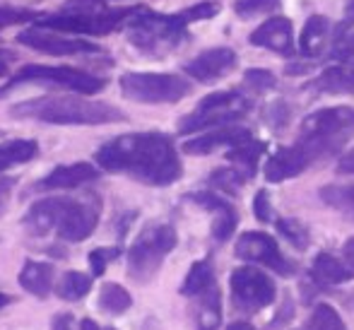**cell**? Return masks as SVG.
Masks as SVG:
<instances>
[{
	"instance_id": "cell-8",
	"label": "cell",
	"mask_w": 354,
	"mask_h": 330,
	"mask_svg": "<svg viewBox=\"0 0 354 330\" xmlns=\"http://www.w3.org/2000/svg\"><path fill=\"white\" fill-rule=\"evenodd\" d=\"M29 82L51 84V87H63L68 92H80V94H94L106 87V80L94 73H84V70L66 68V66H39V63H34V66H22L17 73L10 75L8 82L0 87V99L8 97L15 87Z\"/></svg>"
},
{
	"instance_id": "cell-11",
	"label": "cell",
	"mask_w": 354,
	"mask_h": 330,
	"mask_svg": "<svg viewBox=\"0 0 354 330\" xmlns=\"http://www.w3.org/2000/svg\"><path fill=\"white\" fill-rule=\"evenodd\" d=\"M229 292H232V306L241 316H253L275 304L277 287L275 279L266 275L261 268L241 265L229 275Z\"/></svg>"
},
{
	"instance_id": "cell-51",
	"label": "cell",
	"mask_w": 354,
	"mask_h": 330,
	"mask_svg": "<svg viewBox=\"0 0 354 330\" xmlns=\"http://www.w3.org/2000/svg\"><path fill=\"white\" fill-rule=\"evenodd\" d=\"M12 302H15V299L10 297V294L0 292V309H5V306H8V304H12Z\"/></svg>"
},
{
	"instance_id": "cell-31",
	"label": "cell",
	"mask_w": 354,
	"mask_h": 330,
	"mask_svg": "<svg viewBox=\"0 0 354 330\" xmlns=\"http://www.w3.org/2000/svg\"><path fill=\"white\" fill-rule=\"evenodd\" d=\"M299 330H347V326L330 304H316L311 316Z\"/></svg>"
},
{
	"instance_id": "cell-38",
	"label": "cell",
	"mask_w": 354,
	"mask_h": 330,
	"mask_svg": "<svg viewBox=\"0 0 354 330\" xmlns=\"http://www.w3.org/2000/svg\"><path fill=\"white\" fill-rule=\"evenodd\" d=\"M280 3L282 0H236V3H234V12L246 19V17H253V15L272 12Z\"/></svg>"
},
{
	"instance_id": "cell-49",
	"label": "cell",
	"mask_w": 354,
	"mask_h": 330,
	"mask_svg": "<svg viewBox=\"0 0 354 330\" xmlns=\"http://www.w3.org/2000/svg\"><path fill=\"white\" fill-rule=\"evenodd\" d=\"M80 330H102V328H99V323L92 321V318H82V321H80Z\"/></svg>"
},
{
	"instance_id": "cell-50",
	"label": "cell",
	"mask_w": 354,
	"mask_h": 330,
	"mask_svg": "<svg viewBox=\"0 0 354 330\" xmlns=\"http://www.w3.org/2000/svg\"><path fill=\"white\" fill-rule=\"evenodd\" d=\"M345 15H347V22H345V24L354 22V0H350V3H347V8H345Z\"/></svg>"
},
{
	"instance_id": "cell-9",
	"label": "cell",
	"mask_w": 354,
	"mask_h": 330,
	"mask_svg": "<svg viewBox=\"0 0 354 330\" xmlns=\"http://www.w3.org/2000/svg\"><path fill=\"white\" fill-rule=\"evenodd\" d=\"M248 111H251V102L241 92H232V89H227V92H212L205 99H201L196 111L178 121V133L188 135L198 131H212V128L232 126V123L241 121Z\"/></svg>"
},
{
	"instance_id": "cell-18",
	"label": "cell",
	"mask_w": 354,
	"mask_h": 330,
	"mask_svg": "<svg viewBox=\"0 0 354 330\" xmlns=\"http://www.w3.org/2000/svg\"><path fill=\"white\" fill-rule=\"evenodd\" d=\"M248 42H251L253 46L268 48V51L282 53V56H292L294 53L292 22H289L287 17H270L248 37Z\"/></svg>"
},
{
	"instance_id": "cell-3",
	"label": "cell",
	"mask_w": 354,
	"mask_h": 330,
	"mask_svg": "<svg viewBox=\"0 0 354 330\" xmlns=\"http://www.w3.org/2000/svg\"><path fill=\"white\" fill-rule=\"evenodd\" d=\"M10 116L29 118V121L53 123V126H104V123H123L128 116L111 104L84 99L77 94L61 97H39L19 102L10 109Z\"/></svg>"
},
{
	"instance_id": "cell-27",
	"label": "cell",
	"mask_w": 354,
	"mask_h": 330,
	"mask_svg": "<svg viewBox=\"0 0 354 330\" xmlns=\"http://www.w3.org/2000/svg\"><path fill=\"white\" fill-rule=\"evenodd\" d=\"M39 154L37 140H0V172L24 164Z\"/></svg>"
},
{
	"instance_id": "cell-40",
	"label": "cell",
	"mask_w": 354,
	"mask_h": 330,
	"mask_svg": "<svg viewBox=\"0 0 354 330\" xmlns=\"http://www.w3.org/2000/svg\"><path fill=\"white\" fill-rule=\"evenodd\" d=\"M333 58L345 66H354V32L352 34H340L335 39V46H333Z\"/></svg>"
},
{
	"instance_id": "cell-10",
	"label": "cell",
	"mask_w": 354,
	"mask_h": 330,
	"mask_svg": "<svg viewBox=\"0 0 354 330\" xmlns=\"http://www.w3.org/2000/svg\"><path fill=\"white\" fill-rule=\"evenodd\" d=\"M121 92L138 104H176L191 94V82L171 73H126L121 75Z\"/></svg>"
},
{
	"instance_id": "cell-41",
	"label": "cell",
	"mask_w": 354,
	"mask_h": 330,
	"mask_svg": "<svg viewBox=\"0 0 354 330\" xmlns=\"http://www.w3.org/2000/svg\"><path fill=\"white\" fill-rule=\"evenodd\" d=\"M294 311H297V309H294L292 297L287 294V297L282 299V304H280V309H277V313L272 316V321L266 326V330H280V328H284L294 318Z\"/></svg>"
},
{
	"instance_id": "cell-24",
	"label": "cell",
	"mask_w": 354,
	"mask_h": 330,
	"mask_svg": "<svg viewBox=\"0 0 354 330\" xmlns=\"http://www.w3.org/2000/svg\"><path fill=\"white\" fill-rule=\"evenodd\" d=\"M193 299H196V330H217L222 326V294L217 284Z\"/></svg>"
},
{
	"instance_id": "cell-15",
	"label": "cell",
	"mask_w": 354,
	"mask_h": 330,
	"mask_svg": "<svg viewBox=\"0 0 354 330\" xmlns=\"http://www.w3.org/2000/svg\"><path fill=\"white\" fill-rule=\"evenodd\" d=\"M236 53L227 46H219V48H207L203 51L201 56H196L193 61L186 63V73L191 75L193 80L198 82H217L219 77L229 73L232 68H236Z\"/></svg>"
},
{
	"instance_id": "cell-7",
	"label": "cell",
	"mask_w": 354,
	"mask_h": 330,
	"mask_svg": "<svg viewBox=\"0 0 354 330\" xmlns=\"http://www.w3.org/2000/svg\"><path fill=\"white\" fill-rule=\"evenodd\" d=\"M178 234L171 224L152 222L136 237L128 248V277L138 284H147L159 273L164 258L176 248Z\"/></svg>"
},
{
	"instance_id": "cell-42",
	"label": "cell",
	"mask_w": 354,
	"mask_h": 330,
	"mask_svg": "<svg viewBox=\"0 0 354 330\" xmlns=\"http://www.w3.org/2000/svg\"><path fill=\"white\" fill-rule=\"evenodd\" d=\"M253 214H256L258 222H272V208H270V193L266 188L256 193L253 198Z\"/></svg>"
},
{
	"instance_id": "cell-29",
	"label": "cell",
	"mask_w": 354,
	"mask_h": 330,
	"mask_svg": "<svg viewBox=\"0 0 354 330\" xmlns=\"http://www.w3.org/2000/svg\"><path fill=\"white\" fill-rule=\"evenodd\" d=\"M89 289H92V275L80 273V270H68L58 282L56 294L63 302H80V299L87 297Z\"/></svg>"
},
{
	"instance_id": "cell-20",
	"label": "cell",
	"mask_w": 354,
	"mask_h": 330,
	"mask_svg": "<svg viewBox=\"0 0 354 330\" xmlns=\"http://www.w3.org/2000/svg\"><path fill=\"white\" fill-rule=\"evenodd\" d=\"M53 275H56L53 263L27 261L24 268L19 270V284H22L24 292L34 294L37 299H46L53 289Z\"/></svg>"
},
{
	"instance_id": "cell-33",
	"label": "cell",
	"mask_w": 354,
	"mask_h": 330,
	"mask_svg": "<svg viewBox=\"0 0 354 330\" xmlns=\"http://www.w3.org/2000/svg\"><path fill=\"white\" fill-rule=\"evenodd\" d=\"M275 227H277V232H280L282 237L287 239L294 248H297V251H306L308 244H311V234H308V229L304 227L299 219L280 217V219H275Z\"/></svg>"
},
{
	"instance_id": "cell-45",
	"label": "cell",
	"mask_w": 354,
	"mask_h": 330,
	"mask_svg": "<svg viewBox=\"0 0 354 330\" xmlns=\"http://www.w3.org/2000/svg\"><path fill=\"white\" fill-rule=\"evenodd\" d=\"M12 63H15V53L8 51V48H0V77H3V75H8V70H10Z\"/></svg>"
},
{
	"instance_id": "cell-5",
	"label": "cell",
	"mask_w": 354,
	"mask_h": 330,
	"mask_svg": "<svg viewBox=\"0 0 354 330\" xmlns=\"http://www.w3.org/2000/svg\"><path fill=\"white\" fill-rule=\"evenodd\" d=\"M138 8H109L106 0H66L61 12L41 15L37 27H46L63 34L80 37H106L126 27Z\"/></svg>"
},
{
	"instance_id": "cell-23",
	"label": "cell",
	"mask_w": 354,
	"mask_h": 330,
	"mask_svg": "<svg viewBox=\"0 0 354 330\" xmlns=\"http://www.w3.org/2000/svg\"><path fill=\"white\" fill-rule=\"evenodd\" d=\"M304 172H306V167H304L301 159L297 157V152H294L292 145H289V147H280L268 159L266 172L263 174H266L268 183H282V181H287V178H294Z\"/></svg>"
},
{
	"instance_id": "cell-43",
	"label": "cell",
	"mask_w": 354,
	"mask_h": 330,
	"mask_svg": "<svg viewBox=\"0 0 354 330\" xmlns=\"http://www.w3.org/2000/svg\"><path fill=\"white\" fill-rule=\"evenodd\" d=\"M15 183H17V178L15 176H5V174H0V217H3L5 210H8L10 196H12V191H15Z\"/></svg>"
},
{
	"instance_id": "cell-36",
	"label": "cell",
	"mask_w": 354,
	"mask_h": 330,
	"mask_svg": "<svg viewBox=\"0 0 354 330\" xmlns=\"http://www.w3.org/2000/svg\"><path fill=\"white\" fill-rule=\"evenodd\" d=\"M289 116H292V113H289V104L282 102V99H275V102L263 109V121H266L272 131H282L289 123Z\"/></svg>"
},
{
	"instance_id": "cell-37",
	"label": "cell",
	"mask_w": 354,
	"mask_h": 330,
	"mask_svg": "<svg viewBox=\"0 0 354 330\" xmlns=\"http://www.w3.org/2000/svg\"><path fill=\"white\" fill-rule=\"evenodd\" d=\"M39 17H41V12H34V10L0 5V29L12 27V24H22V22H37Z\"/></svg>"
},
{
	"instance_id": "cell-6",
	"label": "cell",
	"mask_w": 354,
	"mask_h": 330,
	"mask_svg": "<svg viewBox=\"0 0 354 330\" xmlns=\"http://www.w3.org/2000/svg\"><path fill=\"white\" fill-rule=\"evenodd\" d=\"M188 24L181 19V15H159L147 8H138L136 15L128 19L126 32L131 46L145 56L162 58L183 46L188 39Z\"/></svg>"
},
{
	"instance_id": "cell-46",
	"label": "cell",
	"mask_w": 354,
	"mask_h": 330,
	"mask_svg": "<svg viewBox=\"0 0 354 330\" xmlns=\"http://www.w3.org/2000/svg\"><path fill=\"white\" fill-rule=\"evenodd\" d=\"M337 172H340V174H354V147L340 159V164H337Z\"/></svg>"
},
{
	"instance_id": "cell-19",
	"label": "cell",
	"mask_w": 354,
	"mask_h": 330,
	"mask_svg": "<svg viewBox=\"0 0 354 330\" xmlns=\"http://www.w3.org/2000/svg\"><path fill=\"white\" fill-rule=\"evenodd\" d=\"M308 277H311L316 289H330V287H337V284H345V282H350V279H354V270L342 261H337L333 253L321 251L313 258Z\"/></svg>"
},
{
	"instance_id": "cell-22",
	"label": "cell",
	"mask_w": 354,
	"mask_h": 330,
	"mask_svg": "<svg viewBox=\"0 0 354 330\" xmlns=\"http://www.w3.org/2000/svg\"><path fill=\"white\" fill-rule=\"evenodd\" d=\"M306 89L318 94H354V68L333 66L326 68L318 77L306 84Z\"/></svg>"
},
{
	"instance_id": "cell-16",
	"label": "cell",
	"mask_w": 354,
	"mask_h": 330,
	"mask_svg": "<svg viewBox=\"0 0 354 330\" xmlns=\"http://www.w3.org/2000/svg\"><path fill=\"white\" fill-rule=\"evenodd\" d=\"M99 178V169L89 162L61 164L53 172H48L44 178L34 183V191H68V188H80L84 183H92Z\"/></svg>"
},
{
	"instance_id": "cell-26",
	"label": "cell",
	"mask_w": 354,
	"mask_h": 330,
	"mask_svg": "<svg viewBox=\"0 0 354 330\" xmlns=\"http://www.w3.org/2000/svg\"><path fill=\"white\" fill-rule=\"evenodd\" d=\"M212 284H217V279H214V268H212L210 258H203V261H196L191 265V270H188L186 279H183V284H181V294L193 299V297H198V294L207 292Z\"/></svg>"
},
{
	"instance_id": "cell-17",
	"label": "cell",
	"mask_w": 354,
	"mask_h": 330,
	"mask_svg": "<svg viewBox=\"0 0 354 330\" xmlns=\"http://www.w3.org/2000/svg\"><path fill=\"white\" fill-rule=\"evenodd\" d=\"M251 138H253L251 131L243 126H222V128H212V131L198 135L193 140H186L181 149L186 154H198L201 157V154H212L222 147H236V145L246 143Z\"/></svg>"
},
{
	"instance_id": "cell-13",
	"label": "cell",
	"mask_w": 354,
	"mask_h": 330,
	"mask_svg": "<svg viewBox=\"0 0 354 330\" xmlns=\"http://www.w3.org/2000/svg\"><path fill=\"white\" fill-rule=\"evenodd\" d=\"M234 253H236V258H241V261L266 265V268L275 270L282 277H289V275H294V270H297V265L292 261H287V256L280 251L275 239L266 232H243L241 237L236 239Z\"/></svg>"
},
{
	"instance_id": "cell-14",
	"label": "cell",
	"mask_w": 354,
	"mask_h": 330,
	"mask_svg": "<svg viewBox=\"0 0 354 330\" xmlns=\"http://www.w3.org/2000/svg\"><path fill=\"white\" fill-rule=\"evenodd\" d=\"M186 200L196 203L198 208L207 210V212L214 214L212 219V239L217 244H224L227 239H232L234 229L239 224V212L232 203H227L222 196H217L214 191H196L188 193Z\"/></svg>"
},
{
	"instance_id": "cell-35",
	"label": "cell",
	"mask_w": 354,
	"mask_h": 330,
	"mask_svg": "<svg viewBox=\"0 0 354 330\" xmlns=\"http://www.w3.org/2000/svg\"><path fill=\"white\" fill-rule=\"evenodd\" d=\"M118 253H121V248H116V246H113V248L102 246V248H94V251H89L87 263H89V270H92V277H102V275L106 273L109 265L118 258Z\"/></svg>"
},
{
	"instance_id": "cell-44",
	"label": "cell",
	"mask_w": 354,
	"mask_h": 330,
	"mask_svg": "<svg viewBox=\"0 0 354 330\" xmlns=\"http://www.w3.org/2000/svg\"><path fill=\"white\" fill-rule=\"evenodd\" d=\"M51 330H75L71 313H58L51 318Z\"/></svg>"
},
{
	"instance_id": "cell-2",
	"label": "cell",
	"mask_w": 354,
	"mask_h": 330,
	"mask_svg": "<svg viewBox=\"0 0 354 330\" xmlns=\"http://www.w3.org/2000/svg\"><path fill=\"white\" fill-rule=\"evenodd\" d=\"M102 217V200L97 193L80 198H46L34 203L22 217V227L29 237H46L56 234L58 239L80 244L97 229Z\"/></svg>"
},
{
	"instance_id": "cell-32",
	"label": "cell",
	"mask_w": 354,
	"mask_h": 330,
	"mask_svg": "<svg viewBox=\"0 0 354 330\" xmlns=\"http://www.w3.org/2000/svg\"><path fill=\"white\" fill-rule=\"evenodd\" d=\"M246 181H248V176L239 167L214 169V172L210 174V178H207V183H210L212 188L229 193V196H239V193H241V188H243V183H246Z\"/></svg>"
},
{
	"instance_id": "cell-47",
	"label": "cell",
	"mask_w": 354,
	"mask_h": 330,
	"mask_svg": "<svg viewBox=\"0 0 354 330\" xmlns=\"http://www.w3.org/2000/svg\"><path fill=\"white\" fill-rule=\"evenodd\" d=\"M342 253H345V261H347V265L354 270V237H350L345 241V246H342Z\"/></svg>"
},
{
	"instance_id": "cell-25",
	"label": "cell",
	"mask_w": 354,
	"mask_h": 330,
	"mask_svg": "<svg viewBox=\"0 0 354 330\" xmlns=\"http://www.w3.org/2000/svg\"><path fill=\"white\" fill-rule=\"evenodd\" d=\"M268 149V145L263 143V140H246V143L236 145V147H229L227 152V159L234 164V167H239L243 174H246L248 178L256 176V169H258V159L263 157V152Z\"/></svg>"
},
{
	"instance_id": "cell-48",
	"label": "cell",
	"mask_w": 354,
	"mask_h": 330,
	"mask_svg": "<svg viewBox=\"0 0 354 330\" xmlns=\"http://www.w3.org/2000/svg\"><path fill=\"white\" fill-rule=\"evenodd\" d=\"M227 330H256V326L248 321H234V323H229Z\"/></svg>"
},
{
	"instance_id": "cell-12",
	"label": "cell",
	"mask_w": 354,
	"mask_h": 330,
	"mask_svg": "<svg viewBox=\"0 0 354 330\" xmlns=\"http://www.w3.org/2000/svg\"><path fill=\"white\" fill-rule=\"evenodd\" d=\"M17 42L22 46H29L34 51H41L46 56H99L104 53L102 46L92 44L84 37H63V32H53V29L46 27H34L27 29V32L17 34Z\"/></svg>"
},
{
	"instance_id": "cell-1",
	"label": "cell",
	"mask_w": 354,
	"mask_h": 330,
	"mask_svg": "<svg viewBox=\"0 0 354 330\" xmlns=\"http://www.w3.org/2000/svg\"><path fill=\"white\" fill-rule=\"evenodd\" d=\"M94 162L109 174H123L157 188L171 186L183 174L174 140L164 133L118 135L97 149Z\"/></svg>"
},
{
	"instance_id": "cell-21",
	"label": "cell",
	"mask_w": 354,
	"mask_h": 330,
	"mask_svg": "<svg viewBox=\"0 0 354 330\" xmlns=\"http://www.w3.org/2000/svg\"><path fill=\"white\" fill-rule=\"evenodd\" d=\"M330 19L326 15H311L304 24L301 37H299V51L308 58L321 56L323 48L330 42Z\"/></svg>"
},
{
	"instance_id": "cell-39",
	"label": "cell",
	"mask_w": 354,
	"mask_h": 330,
	"mask_svg": "<svg viewBox=\"0 0 354 330\" xmlns=\"http://www.w3.org/2000/svg\"><path fill=\"white\" fill-rule=\"evenodd\" d=\"M217 12H219V5L212 3V0H207V3H198L188 10H181L178 15H181L183 22L191 24V22H201V19H212Z\"/></svg>"
},
{
	"instance_id": "cell-4",
	"label": "cell",
	"mask_w": 354,
	"mask_h": 330,
	"mask_svg": "<svg viewBox=\"0 0 354 330\" xmlns=\"http://www.w3.org/2000/svg\"><path fill=\"white\" fill-rule=\"evenodd\" d=\"M354 138V109L333 107L308 113L299 126V135L292 149L301 159L304 167L326 162L345 149V145Z\"/></svg>"
},
{
	"instance_id": "cell-34",
	"label": "cell",
	"mask_w": 354,
	"mask_h": 330,
	"mask_svg": "<svg viewBox=\"0 0 354 330\" xmlns=\"http://www.w3.org/2000/svg\"><path fill=\"white\" fill-rule=\"evenodd\" d=\"M243 87L256 94H263V92H268V89L277 87V77L266 68H251L243 75Z\"/></svg>"
},
{
	"instance_id": "cell-28",
	"label": "cell",
	"mask_w": 354,
	"mask_h": 330,
	"mask_svg": "<svg viewBox=\"0 0 354 330\" xmlns=\"http://www.w3.org/2000/svg\"><path fill=\"white\" fill-rule=\"evenodd\" d=\"M133 306V297L126 287L116 282H106L99 292V309L104 313H111V316H121L128 309Z\"/></svg>"
},
{
	"instance_id": "cell-52",
	"label": "cell",
	"mask_w": 354,
	"mask_h": 330,
	"mask_svg": "<svg viewBox=\"0 0 354 330\" xmlns=\"http://www.w3.org/2000/svg\"><path fill=\"white\" fill-rule=\"evenodd\" d=\"M106 330H116V328H106Z\"/></svg>"
},
{
	"instance_id": "cell-30",
	"label": "cell",
	"mask_w": 354,
	"mask_h": 330,
	"mask_svg": "<svg viewBox=\"0 0 354 330\" xmlns=\"http://www.w3.org/2000/svg\"><path fill=\"white\" fill-rule=\"evenodd\" d=\"M321 200L354 222V186H323Z\"/></svg>"
}]
</instances>
